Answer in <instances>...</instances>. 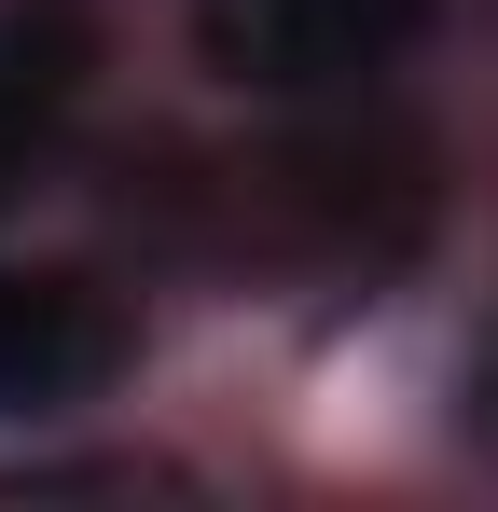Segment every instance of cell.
<instances>
[{
    "label": "cell",
    "instance_id": "cell-1",
    "mask_svg": "<svg viewBox=\"0 0 498 512\" xmlns=\"http://www.w3.org/2000/svg\"><path fill=\"white\" fill-rule=\"evenodd\" d=\"M429 0H194V56L249 97H319V84H360L388 70Z\"/></svg>",
    "mask_w": 498,
    "mask_h": 512
},
{
    "label": "cell",
    "instance_id": "cell-2",
    "mask_svg": "<svg viewBox=\"0 0 498 512\" xmlns=\"http://www.w3.org/2000/svg\"><path fill=\"white\" fill-rule=\"evenodd\" d=\"M111 374V305L83 277H42V263H0V416H56Z\"/></svg>",
    "mask_w": 498,
    "mask_h": 512
},
{
    "label": "cell",
    "instance_id": "cell-3",
    "mask_svg": "<svg viewBox=\"0 0 498 512\" xmlns=\"http://www.w3.org/2000/svg\"><path fill=\"white\" fill-rule=\"evenodd\" d=\"M83 70H97L83 0H0V194L56 153V125H70Z\"/></svg>",
    "mask_w": 498,
    "mask_h": 512
}]
</instances>
